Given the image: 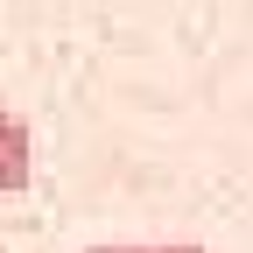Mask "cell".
Returning <instances> with one entry per match:
<instances>
[{"instance_id": "obj_1", "label": "cell", "mask_w": 253, "mask_h": 253, "mask_svg": "<svg viewBox=\"0 0 253 253\" xmlns=\"http://www.w3.org/2000/svg\"><path fill=\"white\" fill-rule=\"evenodd\" d=\"M28 176H36V134L14 106H0V197L28 190Z\"/></svg>"}, {"instance_id": "obj_2", "label": "cell", "mask_w": 253, "mask_h": 253, "mask_svg": "<svg viewBox=\"0 0 253 253\" xmlns=\"http://www.w3.org/2000/svg\"><path fill=\"white\" fill-rule=\"evenodd\" d=\"M155 253H211V246H197V239H169V246H155Z\"/></svg>"}, {"instance_id": "obj_3", "label": "cell", "mask_w": 253, "mask_h": 253, "mask_svg": "<svg viewBox=\"0 0 253 253\" xmlns=\"http://www.w3.org/2000/svg\"><path fill=\"white\" fill-rule=\"evenodd\" d=\"M91 253H155V246H134V239H120V246H91Z\"/></svg>"}]
</instances>
